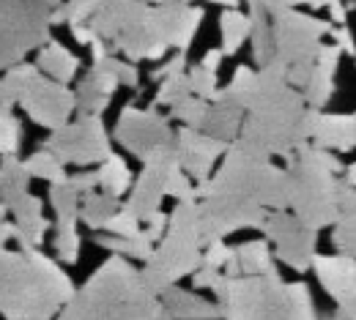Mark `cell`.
I'll return each instance as SVG.
<instances>
[{
    "label": "cell",
    "instance_id": "obj_1",
    "mask_svg": "<svg viewBox=\"0 0 356 320\" xmlns=\"http://www.w3.org/2000/svg\"><path fill=\"white\" fill-rule=\"evenodd\" d=\"M197 189L203 246L236 230L261 228L268 211H288V176L271 159L255 156L238 140L227 142L222 165Z\"/></svg>",
    "mask_w": 356,
    "mask_h": 320
},
{
    "label": "cell",
    "instance_id": "obj_2",
    "mask_svg": "<svg viewBox=\"0 0 356 320\" xmlns=\"http://www.w3.org/2000/svg\"><path fill=\"white\" fill-rule=\"evenodd\" d=\"M288 66L268 60L255 74V88L244 107L238 142L255 156H291L307 142V107L305 96L288 85Z\"/></svg>",
    "mask_w": 356,
    "mask_h": 320
},
{
    "label": "cell",
    "instance_id": "obj_3",
    "mask_svg": "<svg viewBox=\"0 0 356 320\" xmlns=\"http://www.w3.org/2000/svg\"><path fill=\"white\" fill-rule=\"evenodd\" d=\"M74 290L60 263L42 249H0V315L6 320H52Z\"/></svg>",
    "mask_w": 356,
    "mask_h": 320
},
{
    "label": "cell",
    "instance_id": "obj_4",
    "mask_svg": "<svg viewBox=\"0 0 356 320\" xmlns=\"http://www.w3.org/2000/svg\"><path fill=\"white\" fill-rule=\"evenodd\" d=\"M156 312L159 296L145 287L127 258L113 255L74 290L55 320H156Z\"/></svg>",
    "mask_w": 356,
    "mask_h": 320
},
{
    "label": "cell",
    "instance_id": "obj_5",
    "mask_svg": "<svg viewBox=\"0 0 356 320\" xmlns=\"http://www.w3.org/2000/svg\"><path fill=\"white\" fill-rule=\"evenodd\" d=\"M222 320H318L307 282H285L277 266L264 274H220L214 282Z\"/></svg>",
    "mask_w": 356,
    "mask_h": 320
},
{
    "label": "cell",
    "instance_id": "obj_6",
    "mask_svg": "<svg viewBox=\"0 0 356 320\" xmlns=\"http://www.w3.org/2000/svg\"><path fill=\"white\" fill-rule=\"evenodd\" d=\"M288 159L285 176H288V208L299 222L310 230L332 228L337 214V173H343V162L332 156L326 148L302 145Z\"/></svg>",
    "mask_w": 356,
    "mask_h": 320
},
{
    "label": "cell",
    "instance_id": "obj_7",
    "mask_svg": "<svg viewBox=\"0 0 356 320\" xmlns=\"http://www.w3.org/2000/svg\"><path fill=\"white\" fill-rule=\"evenodd\" d=\"M203 263V238H200V217L197 200H178L173 214L168 217L165 235L154 244L151 258L143 266L145 287L159 296L181 276H189Z\"/></svg>",
    "mask_w": 356,
    "mask_h": 320
},
{
    "label": "cell",
    "instance_id": "obj_8",
    "mask_svg": "<svg viewBox=\"0 0 356 320\" xmlns=\"http://www.w3.org/2000/svg\"><path fill=\"white\" fill-rule=\"evenodd\" d=\"M63 0H0V71L49 42L52 11Z\"/></svg>",
    "mask_w": 356,
    "mask_h": 320
},
{
    "label": "cell",
    "instance_id": "obj_9",
    "mask_svg": "<svg viewBox=\"0 0 356 320\" xmlns=\"http://www.w3.org/2000/svg\"><path fill=\"white\" fill-rule=\"evenodd\" d=\"M42 145L52 151L63 165H74V167L99 165L113 153L102 115H80L77 121L52 129Z\"/></svg>",
    "mask_w": 356,
    "mask_h": 320
},
{
    "label": "cell",
    "instance_id": "obj_10",
    "mask_svg": "<svg viewBox=\"0 0 356 320\" xmlns=\"http://www.w3.org/2000/svg\"><path fill=\"white\" fill-rule=\"evenodd\" d=\"M115 142L124 145L134 159L148 162L154 156L176 151V132L170 129V121L159 115L154 107L140 110V107H124L115 124Z\"/></svg>",
    "mask_w": 356,
    "mask_h": 320
},
{
    "label": "cell",
    "instance_id": "obj_11",
    "mask_svg": "<svg viewBox=\"0 0 356 320\" xmlns=\"http://www.w3.org/2000/svg\"><path fill=\"white\" fill-rule=\"evenodd\" d=\"M271 14H274V28H271L274 58L282 60L285 66L312 63L321 49V36L329 31V25L291 8H274Z\"/></svg>",
    "mask_w": 356,
    "mask_h": 320
},
{
    "label": "cell",
    "instance_id": "obj_12",
    "mask_svg": "<svg viewBox=\"0 0 356 320\" xmlns=\"http://www.w3.org/2000/svg\"><path fill=\"white\" fill-rule=\"evenodd\" d=\"M261 230L266 233V241L274 244V255L280 263L293 269L296 274H305L312 269L315 260V246H318V233L310 230L305 222H299L288 211H271L266 214Z\"/></svg>",
    "mask_w": 356,
    "mask_h": 320
},
{
    "label": "cell",
    "instance_id": "obj_13",
    "mask_svg": "<svg viewBox=\"0 0 356 320\" xmlns=\"http://www.w3.org/2000/svg\"><path fill=\"white\" fill-rule=\"evenodd\" d=\"M17 104L22 107V112L42 129H58L63 124H69L72 112H77L74 107V91H69V85L47 77V74H36L31 80V85L22 91L17 99Z\"/></svg>",
    "mask_w": 356,
    "mask_h": 320
},
{
    "label": "cell",
    "instance_id": "obj_14",
    "mask_svg": "<svg viewBox=\"0 0 356 320\" xmlns=\"http://www.w3.org/2000/svg\"><path fill=\"white\" fill-rule=\"evenodd\" d=\"M49 205L55 211V255L60 263L74 266L80 260L83 238L77 233L80 225V192L69 183V178L60 183H49Z\"/></svg>",
    "mask_w": 356,
    "mask_h": 320
},
{
    "label": "cell",
    "instance_id": "obj_15",
    "mask_svg": "<svg viewBox=\"0 0 356 320\" xmlns=\"http://www.w3.org/2000/svg\"><path fill=\"white\" fill-rule=\"evenodd\" d=\"M176 151L170 153H162V156H154L148 162H143V170L140 176L129 186V200L124 203L134 217L145 225L154 214L162 211V200H165V178H168V170L176 165Z\"/></svg>",
    "mask_w": 356,
    "mask_h": 320
},
{
    "label": "cell",
    "instance_id": "obj_16",
    "mask_svg": "<svg viewBox=\"0 0 356 320\" xmlns=\"http://www.w3.org/2000/svg\"><path fill=\"white\" fill-rule=\"evenodd\" d=\"M312 269L321 287L337 301V310L348 320H356V258L315 255Z\"/></svg>",
    "mask_w": 356,
    "mask_h": 320
},
{
    "label": "cell",
    "instance_id": "obj_17",
    "mask_svg": "<svg viewBox=\"0 0 356 320\" xmlns=\"http://www.w3.org/2000/svg\"><path fill=\"white\" fill-rule=\"evenodd\" d=\"M225 151H227V142L211 137V135H206V132H200V129L184 126V129L176 132L178 167H181L189 178H195L197 183H203L211 176L214 162L222 156Z\"/></svg>",
    "mask_w": 356,
    "mask_h": 320
},
{
    "label": "cell",
    "instance_id": "obj_18",
    "mask_svg": "<svg viewBox=\"0 0 356 320\" xmlns=\"http://www.w3.org/2000/svg\"><path fill=\"white\" fill-rule=\"evenodd\" d=\"M8 214L14 222V241L22 249H42L47 230H49V219L44 217V200L25 192L8 205Z\"/></svg>",
    "mask_w": 356,
    "mask_h": 320
},
{
    "label": "cell",
    "instance_id": "obj_19",
    "mask_svg": "<svg viewBox=\"0 0 356 320\" xmlns=\"http://www.w3.org/2000/svg\"><path fill=\"white\" fill-rule=\"evenodd\" d=\"M307 140L318 148H334V151H354L356 148V124L354 115H334L307 110Z\"/></svg>",
    "mask_w": 356,
    "mask_h": 320
},
{
    "label": "cell",
    "instance_id": "obj_20",
    "mask_svg": "<svg viewBox=\"0 0 356 320\" xmlns=\"http://www.w3.org/2000/svg\"><path fill=\"white\" fill-rule=\"evenodd\" d=\"M156 320H222L220 301H209L192 290L170 285L159 293V312Z\"/></svg>",
    "mask_w": 356,
    "mask_h": 320
},
{
    "label": "cell",
    "instance_id": "obj_21",
    "mask_svg": "<svg viewBox=\"0 0 356 320\" xmlns=\"http://www.w3.org/2000/svg\"><path fill=\"white\" fill-rule=\"evenodd\" d=\"M115 88H118V77L107 69V63H93L74 91L77 112L80 115H102L110 107Z\"/></svg>",
    "mask_w": 356,
    "mask_h": 320
},
{
    "label": "cell",
    "instance_id": "obj_22",
    "mask_svg": "<svg viewBox=\"0 0 356 320\" xmlns=\"http://www.w3.org/2000/svg\"><path fill=\"white\" fill-rule=\"evenodd\" d=\"M340 60V47H323L318 49L315 60H312L310 83L305 85V104H310L312 110H321L329 104L332 93H334V69Z\"/></svg>",
    "mask_w": 356,
    "mask_h": 320
},
{
    "label": "cell",
    "instance_id": "obj_23",
    "mask_svg": "<svg viewBox=\"0 0 356 320\" xmlns=\"http://www.w3.org/2000/svg\"><path fill=\"white\" fill-rule=\"evenodd\" d=\"M241 121H244V110L236 101H230L222 91H217L214 104H209V112H206L200 132L222 140V142H233L241 132Z\"/></svg>",
    "mask_w": 356,
    "mask_h": 320
},
{
    "label": "cell",
    "instance_id": "obj_24",
    "mask_svg": "<svg viewBox=\"0 0 356 320\" xmlns=\"http://www.w3.org/2000/svg\"><path fill=\"white\" fill-rule=\"evenodd\" d=\"M36 69L42 74H47V77L69 85L77 77V71H80V58L74 52H69L60 42H52L49 39L47 44H42L36 49Z\"/></svg>",
    "mask_w": 356,
    "mask_h": 320
},
{
    "label": "cell",
    "instance_id": "obj_25",
    "mask_svg": "<svg viewBox=\"0 0 356 320\" xmlns=\"http://www.w3.org/2000/svg\"><path fill=\"white\" fill-rule=\"evenodd\" d=\"M31 173L25 167V162L17 153H6L0 159V203L8 208L17 197H22L25 192H31Z\"/></svg>",
    "mask_w": 356,
    "mask_h": 320
},
{
    "label": "cell",
    "instance_id": "obj_26",
    "mask_svg": "<svg viewBox=\"0 0 356 320\" xmlns=\"http://www.w3.org/2000/svg\"><path fill=\"white\" fill-rule=\"evenodd\" d=\"M90 241L96 244V246H102V249H107V252H113V255H121V258H132V260H148L151 258V252H154V241L140 230L137 235L132 238H124V235H102L99 230L90 235Z\"/></svg>",
    "mask_w": 356,
    "mask_h": 320
},
{
    "label": "cell",
    "instance_id": "obj_27",
    "mask_svg": "<svg viewBox=\"0 0 356 320\" xmlns=\"http://www.w3.org/2000/svg\"><path fill=\"white\" fill-rule=\"evenodd\" d=\"M121 208V197H113L107 192H88L80 197V222L88 230H104L107 219Z\"/></svg>",
    "mask_w": 356,
    "mask_h": 320
},
{
    "label": "cell",
    "instance_id": "obj_28",
    "mask_svg": "<svg viewBox=\"0 0 356 320\" xmlns=\"http://www.w3.org/2000/svg\"><path fill=\"white\" fill-rule=\"evenodd\" d=\"M96 178H99V189L102 192H107L113 197H124L129 192V186H132V170H129L124 156L110 153L104 162H99Z\"/></svg>",
    "mask_w": 356,
    "mask_h": 320
},
{
    "label": "cell",
    "instance_id": "obj_29",
    "mask_svg": "<svg viewBox=\"0 0 356 320\" xmlns=\"http://www.w3.org/2000/svg\"><path fill=\"white\" fill-rule=\"evenodd\" d=\"M233 252H236V260H238L241 274L252 276V274H264L268 269H274L268 241H244V244H238Z\"/></svg>",
    "mask_w": 356,
    "mask_h": 320
},
{
    "label": "cell",
    "instance_id": "obj_30",
    "mask_svg": "<svg viewBox=\"0 0 356 320\" xmlns=\"http://www.w3.org/2000/svg\"><path fill=\"white\" fill-rule=\"evenodd\" d=\"M25 167H28L31 178H39V181H47V183H60L69 178L66 165L52 151H47V148H39L33 156H28L25 159Z\"/></svg>",
    "mask_w": 356,
    "mask_h": 320
},
{
    "label": "cell",
    "instance_id": "obj_31",
    "mask_svg": "<svg viewBox=\"0 0 356 320\" xmlns=\"http://www.w3.org/2000/svg\"><path fill=\"white\" fill-rule=\"evenodd\" d=\"M220 28H222V55H236L244 39L250 36V19L238 11H225Z\"/></svg>",
    "mask_w": 356,
    "mask_h": 320
},
{
    "label": "cell",
    "instance_id": "obj_32",
    "mask_svg": "<svg viewBox=\"0 0 356 320\" xmlns=\"http://www.w3.org/2000/svg\"><path fill=\"white\" fill-rule=\"evenodd\" d=\"M206 112H209V101H206V99H197V96H192V93L170 107V118L181 121V124L189 126V129H200L203 121H206Z\"/></svg>",
    "mask_w": 356,
    "mask_h": 320
},
{
    "label": "cell",
    "instance_id": "obj_33",
    "mask_svg": "<svg viewBox=\"0 0 356 320\" xmlns=\"http://www.w3.org/2000/svg\"><path fill=\"white\" fill-rule=\"evenodd\" d=\"M189 80H186V71H178V74H168L159 80V91H156V104L162 107H173L181 99L189 96Z\"/></svg>",
    "mask_w": 356,
    "mask_h": 320
},
{
    "label": "cell",
    "instance_id": "obj_34",
    "mask_svg": "<svg viewBox=\"0 0 356 320\" xmlns=\"http://www.w3.org/2000/svg\"><path fill=\"white\" fill-rule=\"evenodd\" d=\"M22 145V124L11 110L0 107V156L17 153Z\"/></svg>",
    "mask_w": 356,
    "mask_h": 320
},
{
    "label": "cell",
    "instance_id": "obj_35",
    "mask_svg": "<svg viewBox=\"0 0 356 320\" xmlns=\"http://www.w3.org/2000/svg\"><path fill=\"white\" fill-rule=\"evenodd\" d=\"M186 80H189L192 96L206 99V101H214V96H217V71H211L206 66H192L186 71Z\"/></svg>",
    "mask_w": 356,
    "mask_h": 320
},
{
    "label": "cell",
    "instance_id": "obj_36",
    "mask_svg": "<svg viewBox=\"0 0 356 320\" xmlns=\"http://www.w3.org/2000/svg\"><path fill=\"white\" fill-rule=\"evenodd\" d=\"M334 233H332V244L340 255H348V258H356V214L354 217H340L334 225Z\"/></svg>",
    "mask_w": 356,
    "mask_h": 320
},
{
    "label": "cell",
    "instance_id": "obj_37",
    "mask_svg": "<svg viewBox=\"0 0 356 320\" xmlns=\"http://www.w3.org/2000/svg\"><path fill=\"white\" fill-rule=\"evenodd\" d=\"M165 194H170V197H176V200H197V189L192 186V178L178 167V162L168 170Z\"/></svg>",
    "mask_w": 356,
    "mask_h": 320
},
{
    "label": "cell",
    "instance_id": "obj_38",
    "mask_svg": "<svg viewBox=\"0 0 356 320\" xmlns=\"http://www.w3.org/2000/svg\"><path fill=\"white\" fill-rule=\"evenodd\" d=\"M140 230H143V222L134 217L127 205H121V208L107 219V225H104V233H110V235H124V238H132Z\"/></svg>",
    "mask_w": 356,
    "mask_h": 320
},
{
    "label": "cell",
    "instance_id": "obj_39",
    "mask_svg": "<svg viewBox=\"0 0 356 320\" xmlns=\"http://www.w3.org/2000/svg\"><path fill=\"white\" fill-rule=\"evenodd\" d=\"M96 63H107V69L118 77V85H127L132 91L140 88V71H137V66H134L132 60H121L115 55H107L104 60H96Z\"/></svg>",
    "mask_w": 356,
    "mask_h": 320
},
{
    "label": "cell",
    "instance_id": "obj_40",
    "mask_svg": "<svg viewBox=\"0 0 356 320\" xmlns=\"http://www.w3.org/2000/svg\"><path fill=\"white\" fill-rule=\"evenodd\" d=\"M230 255H233V246H227L225 238H214V241H209L203 246V263L211 266V269H220V271L225 269V263L230 260Z\"/></svg>",
    "mask_w": 356,
    "mask_h": 320
},
{
    "label": "cell",
    "instance_id": "obj_41",
    "mask_svg": "<svg viewBox=\"0 0 356 320\" xmlns=\"http://www.w3.org/2000/svg\"><path fill=\"white\" fill-rule=\"evenodd\" d=\"M337 214L354 217L356 214V186L346 178H337Z\"/></svg>",
    "mask_w": 356,
    "mask_h": 320
},
{
    "label": "cell",
    "instance_id": "obj_42",
    "mask_svg": "<svg viewBox=\"0 0 356 320\" xmlns=\"http://www.w3.org/2000/svg\"><path fill=\"white\" fill-rule=\"evenodd\" d=\"M69 183L80 192V197L83 194H88L93 189H99V178H96V170H80V173H74V176H69Z\"/></svg>",
    "mask_w": 356,
    "mask_h": 320
},
{
    "label": "cell",
    "instance_id": "obj_43",
    "mask_svg": "<svg viewBox=\"0 0 356 320\" xmlns=\"http://www.w3.org/2000/svg\"><path fill=\"white\" fill-rule=\"evenodd\" d=\"M220 274H222L220 269H211V266L200 263V266H197V269H195V271H192L189 276H192L195 287H209V290H211V287H214V282L220 279Z\"/></svg>",
    "mask_w": 356,
    "mask_h": 320
},
{
    "label": "cell",
    "instance_id": "obj_44",
    "mask_svg": "<svg viewBox=\"0 0 356 320\" xmlns=\"http://www.w3.org/2000/svg\"><path fill=\"white\" fill-rule=\"evenodd\" d=\"M11 238H14V222L8 219V208L0 203V249H6Z\"/></svg>",
    "mask_w": 356,
    "mask_h": 320
},
{
    "label": "cell",
    "instance_id": "obj_45",
    "mask_svg": "<svg viewBox=\"0 0 356 320\" xmlns=\"http://www.w3.org/2000/svg\"><path fill=\"white\" fill-rule=\"evenodd\" d=\"M72 33H74V42L83 47H90L99 36L93 33V28H90L88 22H77V25H72Z\"/></svg>",
    "mask_w": 356,
    "mask_h": 320
},
{
    "label": "cell",
    "instance_id": "obj_46",
    "mask_svg": "<svg viewBox=\"0 0 356 320\" xmlns=\"http://www.w3.org/2000/svg\"><path fill=\"white\" fill-rule=\"evenodd\" d=\"M334 42H337V47H340V52L346 49L348 55H356V47H354V39H351V31H348V22L340 25V28L334 31Z\"/></svg>",
    "mask_w": 356,
    "mask_h": 320
},
{
    "label": "cell",
    "instance_id": "obj_47",
    "mask_svg": "<svg viewBox=\"0 0 356 320\" xmlns=\"http://www.w3.org/2000/svg\"><path fill=\"white\" fill-rule=\"evenodd\" d=\"M222 58H225V55H222V49H209L200 66H206V69H211V71H217V69H220V63H222Z\"/></svg>",
    "mask_w": 356,
    "mask_h": 320
},
{
    "label": "cell",
    "instance_id": "obj_48",
    "mask_svg": "<svg viewBox=\"0 0 356 320\" xmlns=\"http://www.w3.org/2000/svg\"><path fill=\"white\" fill-rule=\"evenodd\" d=\"M318 320H348V318H346L340 310H334V312H323V315H321Z\"/></svg>",
    "mask_w": 356,
    "mask_h": 320
},
{
    "label": "cell",
    "instance_id": "obj_49",
    "mask_svg": "<svg viewBox=\"0 0 356 320\" xmlns=\"http://www.w3.org/2000/svg\"><path fill=\"white\" fill-rule=\"evenodd\" d=\"M346 181L354 183V186H356V162L351 165V167H348V170H346Z\"/></svg>",
    "mask_w": 356,
    "mask_h": 320
},
{
    "label": "cell",
    "instance_id": "obj_50",
    "mask_svg": "<svg viewBox=\"0 0 356 320\" xmlns=\"http://www.w3.org/2000/svg\"><path fill=\"white\" fill-rule=\"evenodd\" d=\"M156 3L162 6V3H189V0H156Z\"/></svg>",
    "mask_w": 356,
    "mask_h": 320
},
{
    "label": "cell",
    "instance_id": "obj_51",
    "mask_svg": "<svg viewBox=\"0 0 356 320\" xmlns=\"http://www.w3.org/2000/svg\"><path fill=\"white\" fill-rule=\"evenodd\" d=\"M354 124H356V115H354Z\"/></svg>",
    "mask_w": 356,
    "mask_h": 320
}]
</instances>
